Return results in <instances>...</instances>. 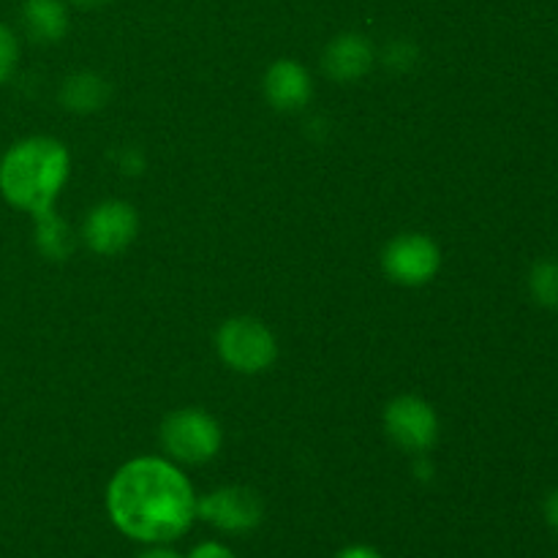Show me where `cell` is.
<instances>
[{"instance_id":"obj_1","label":"cell","mask_w":558,"mask_h":558,"mask_svg":"<svg viewBox=\"0 0 558 558\" xmlns=\"http://www.w3.org/2000/svg\"><path fill=\"white\" fill-rule=\"evenodd\" d=\"M104 505L112 526L142 545L174 543L196 521L194 485L163 456L125 461L109 480Z\"/></svg>"},{"instance_id":"obj_2","label":"cell","mask_w":558,"mask_h":558,"mask_svg":"<svg viewBox=\"0 0 558 558\" xmlns=\"http://www.w3.org/2000/svg\"><path fill=\"white\" fill-rule=\"evenodd\" d=\"M69 178L71 153L54 136H25L0 156V196L31 218L54 210Z\"/></svg>"},{"instance_id":"obj_3","label":"cell","mask_w":558,"mask_h":558,"mask_svg":"<svg viewBox=\"0 0 558 558\" xmlns=\"http://www.w3.org/2000/svg\"><path fill=\"white\" fill-rule=\"evenodd\" d=\"M158 445L163 458L178 466H205L221 452L223 430L221 423L205 409L183 407L161 420Z\"/></svg>"},{"instance_id":"obj_4","label":"cell","mask_w":558,"mask_h":558,"mask_svg":"<svg viewBox=\"0 0 558 558\" xmlns=\"http://www.w3.org/2000/svg\"><path fill=\"white\" fill-rule=\"evenodd\" d=\"M216 354L234 374H265L278 360V338L254 316H229L216 330Z\"/></svg>"},{"instance_id":"obj_5","label":"cell","mask_w":558,"mask_h":558,"mask_svg":"<svg viewBox=\"0 0 558 558\" xmlns=\"http://www.w3.org/2000/svg\"><path fill=\"white\" fill-rule=\"evenodd\" d=\"M381 272L398 287L417 289L434 281L441 270V248L423 232H401L381 248Z\"/></svg>"},{"instance_id":"obj_6","label":"cell","mask_w":558,"mask_h":558,"mask_svg":"<svg viewBox=\"0 0 558 558\" xmlns=\"http://www.w3.org/2000/svg\"><path fill=\"white\" fill-rule=\"evenodd\" d=\"M385 434L398 450L409 456H425L436 447L441 434V423L436 409L420 396H398L381 412Z\"/></svg>"},{"instance_id":"obj_7","label":"cell","mask_w":558,"mask_h":558,"mask_svg":"<svg viewBox=\"0 0 558 558\" xmlns=\"http://www.w3.org/2000/svg\"><path fill=\"white\" fill-rule=\"evenodd\" d=\"M196 518L229 537H243L259 529L265 518V501L254 488L223 485L205 496H196Z\"/></svg>"},{"instance_id":"obj_8","label":"cell","mask_w":558,"mask_h":558,"mask_svg":"<svg viewBox=\"0 0 558 558\" xmlns=\"http://www.w3.org/2000/svg\"><path fill=\"white\" fill-rule=\"evenodd\" d=\"M140 234V213L125 199H104L87 210L82 240L98 256H118Z\"/></svg>"},{"instance_id":"obj_9","label":"cell","mask_w":558,"mask_h":558,"mask_svg":"<svg viewBox=\"0 0 558 558\" xmlns=\"http://www.w3.org/2000/svg\"><path fill=\"white\" fill-rule=\"evenodd\" d=\"M262 93L276 112H300L314 98V80L308 69L292 58H278L262 76Z\"/></svg>"},{"instance_id":"obj_10","label":"cell","mask_w":558,"mask_h":558,"mask_svg":"<svg viewBox=\"0 0 558 558\" xmlns=\"http://www.w3.org/2000/svg\"><path fill=\"white\" fill-rule=\"evenodd\" d=\"M376 63L374 44L368 36L357 31L338 33L336 38H330V44L322 52V69L338 85H352L360 82Z\"/></svg>"},{"instance_id":"obj_11","label":"cell","mask_w":558,"mask_h":558,"mask_svg":"<svg viewBox=\"0 0 558 558\" xmlns=\"http://www.w3.org/2000/svg\"><path fill=\"white\" fill-rule=\"evenodd\" d=\"M22 31L36 44H58L69 33V3L63 0H25L20 11Z\"/></svg>"},{"instance_id":"obj_12","label":"cell","mask_w":558,"mask_h":558,"mask_svg":"<svg viewBox=\"0 0 558 558\" xmlns=\"http://www.w3.org/2000/svg\"><path fill=\"white\" fill-rule=\"evenodd\" d=\"M109 85L96 71H74L60 85V104L74 114H93L107 107Z\"/></svg>"},{"instance_id":"obj_13","label":"cell","mask_w":558,"mask_h":558,"mask_svg":"<svg viewBox=\"0 0 558 558\" xmlns=\"http://www.w3.org/2000/svg\"><path fill=\"white\" fill-rule=\"evenodd\" d=\"M33 223H36V229H33V243H36L38 254L52 262L69 259L71 251H74V234H71L69 223L54 210L36 216Z\"/></svg>"},{"instance_id":"obj_14","label":"cell","mask_w":558,"mask_h":558,"mask_svg":"<svg viewBox=\"0 0 558 558\" xmlns=\"http://www.w3.org/2000/svg\"><path fill=\"white\" fill-rule=\"evenodd\" d=\"M529 292L534 303L548 311H558V262L543 259L529 272Z\"/></svg>"},{"instance_id":"obj_15","label":"cell","mask_w":558,"mask_h":558,"mask_svg":"<svg viewBox=\"0 0 558 558\" xmlns=\"http://www.w3.org/2000/svg\"><path fill=\"white\" fill-rule=\"evenodd\" d=\"M16 65H20V38L5 22H0V85L14 76Z\"/></svg>"},{"instance_id":"obj_16","label":"cell","mask_w":558,"mask_h":558,"mask_svg":"<svg viewBox=\"0 0 558 558\" xmlns=\"http://www.w3.org/2000/svg\"><path fill=\"white\" fill-rule=\"evenodd\" d=\"M385 63L390 65L392 71H409L417 63V47H414L409 38H396V41L387 44Z\"/></svg>"},{"instance_id":"obj_17","label":"cell","mask_w":558,"mask_h":558,"mask_svg":"<svg viewBox=\"0 0 558 558\" xmlns=\"http://www.w3.org/2000/svg\"><path fill=\"white\" fill-rule=\"evenodd\" d=\"M183 558H238L234 550L227 543H218V539H205V543H196L189 550V556Z\"/></svg>"},{"instance_id":"obj_18","label":"cell","mask_w":558,"mask_h":558,"mask_svg":"<svg viewBox=\"0 0 558 558\" xmlns=\"http://www.w3.org/2000/svg\"><path fill=\"white\" fill-rule=\"evenodd\" d=\"M118 167L120 172H129V174H136L142 172V167H145V158H142V153L136 150V147H125V150L118 153Z\"/></svg>"},{"instance_id":"obj_19","label":"cell","mask_w":558,"mask_h":558,"mask_svg":"<svg viewBox=\"0 0 558 558\" xmlns=\"http://www.w3.org/2000/svg\"><path fill=\"white\" fill-rule=\"evenodd\" d=\"M336 558H387V556L379 554L376 548H371V545H349V548L338 550Z\"/></svg>"},{"instance_id":"obj_20","label":"cell","mask_w":558,"mask_h":558,"mask_svg":"<svg viewBox=\"0 0 558 558\" xmlns=\"http://www.w3.org/2000/svg\"><path fill=\"white\" fill-rule=\"evenodd\" d=\"M136 558H183L178 550H172L169 545H147V550H142Z\"/></svg>"},{"instance_id":"obj_21","label":"cell","mask_w":558,"mask_h":558,"mask_svg":"<svg viewBox=\"0 0 558 558\" xmlns=\"http://www.w3.org/2000/svg\"><path fill=\"white\" fill-rule=\"evenodd\" d=\"M545 521L550 523V529L558 532V488L545 499Z\"/></svg>"},{"instance_id":"obj_22","label":"cell","mask_w":558,"mask_h":558,"mask_svg":"<svg viewBox=\"0 0 558 558\" xmlns=\"http://www.w3.org/2000/svg\"><path fill=\"white\" fill-rule=\"evenodd\" d=\"M69 5H80V9H98V5L109 3V0H63Z\"/></svg>"}]
</instances>
